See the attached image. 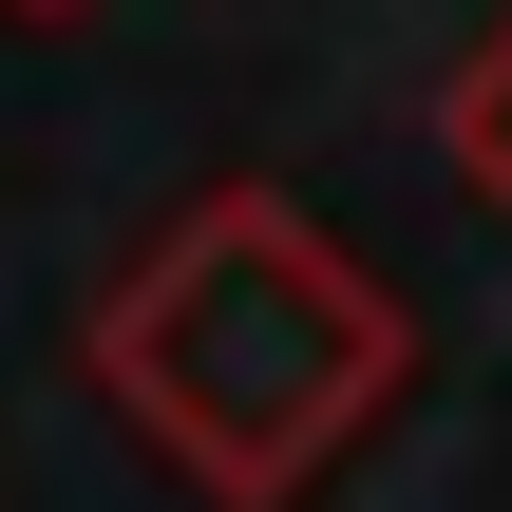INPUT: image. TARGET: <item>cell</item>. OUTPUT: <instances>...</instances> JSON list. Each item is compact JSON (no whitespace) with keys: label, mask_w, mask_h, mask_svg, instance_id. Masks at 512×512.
Returning a JSON list of instances; mask_svg holds the SVG:
<instances>
[{"label":"cell","mask_w":512,"mask_h":512,"mask_svg":"<svg viewBox=\"0 0 512 512\" xmlns=\"http://www.w3.org/2000/svg\"><path fill=\"white\" fill-rule=\"evenodd\" d=\"M38 19H57V0H38Z\"/></svg>","instance_id":"3957f363"},{"label":"cell","mask_w":512,"mask_h":512,"mask_svg":"<svg viewBox=\"0 0 512 512\" xmlns=\"http://www.w3.org/2000/svg\"><path fill=\"white\" fill-rule=\"evenodd\" d=\"M399 285H361L285 190H209L133 247V285L95 304V380L133 399V437L228 512H285L380 399H399Z\"/></svg>","instance_id":"6da1fadb"},{"label":"cell","mask_w":512,"mask_h":512,"mask_svg":"<svg viewBox=\"0 0 512 512\" xmlns=\"http://www.w3.org/2000/svg\"><path fill=\"white\" fill-rule=\"evenodd\" d=\"M437 152H456V190H475V209H512V19L456 57V95H437Z\"/></svg>","instance_id":"7a4b0ae2"}]
</instances>
